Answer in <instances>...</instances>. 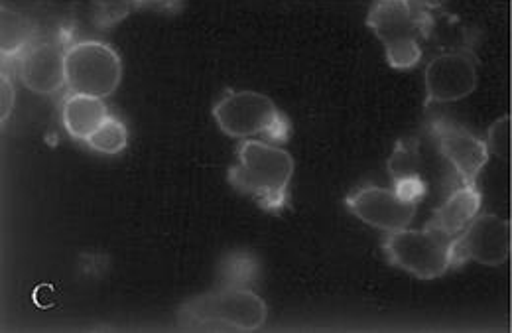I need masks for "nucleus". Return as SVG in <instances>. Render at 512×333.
<instances>
[{"label":"nucleus","mask_w":512,"mask_h":333,"mask_svg":"<svg viewBox=\"0 0 512 333\" xmlns=\"http://www.w3.org/2000/svg\"><path fill=\"white\" fill-rule=\"evenodd\" d=\"M444 16L440 0H377L367 16V26L383 42L388 64L410 69L422 60L424 42L430 40Z\"/></svg>","instance_id":"1"},{"label":"nucleus","mask_w":512,"mask_h":333,"mask_svg":"<svg viewBox=\"0 0 512 333\" xmlns=\"http://www.w3.org/2000/svg\"><path fill=\"white\" fill-rule=\"evenodd\" d=\"M292 176L294 158L286 148L268 140L249 138L237 148V162L229 172V182L262 209L280 211L288 201Z\"/></svg>","instance_id":"2"},{"label":"nucleus","mask_w":512,"mask_h":333,"mask_svg":"<svg viewBox=\"0 0 512 333\" xmlns=\"http://www.w3.org/2000/svg\"><path fill=\"white\" fill-rule=\"evenodd\" d=\"M266 318L264 300L249 288L221 286L186 302L180 310V326L188 330L255 332L264 326Z\"/></svg>","instance_id":"3"},{"label":"nucleus","mask_w":512,"mask_h":333,"mask_svg":"<svg viewBox=\"0 0 512 333\" xmlns=\"http://www.w3.org/2000/svg\"><path fill=\"white\" fill-rule=\"evenodd\" d=\"M213 117L227 136L249 140L266 138L268 142H286L290 123L276 103L256 91H231L213 107Z\"/></svg>","instance_id":"4"},{"label":"nucleus","mask_w":512,"mask_h":333,"mask_svg":"<svg viewBox=\"0 0 512 333\" xmlns=\"http://www.w3.org/2000/svg\"><path fill=\"white\" fill-rule=\"evenodd\" d=\"M384 255L390 265L432 280L453 268V239L430 223L424 229L406 227L388 233Z\"/></svg>","instance_id":"5"},{"label":"nucleus","mask_w":512,"mask_h":333,"mask_svg":"<svg viewBox=\"0 0 512 333\" xmlns=\"http://www.w3.org/2000/svg\"><path fill=\"white\" fill-rule=\"evenodd\" d=\"M123 77L119 54L97 40L77 42L65 52V87L71 93L109 97Z\"/></svg>","instance_id":"6"},{"label":"nucleus","mask_w":512,"mask_h":333,"mask_svg":"<svg viewBox=\"0 0 512 333\" xmlns=\"http://www.w3.org/2000/svg\"><path fill=\"white\" fill-rule=\"evenodd\" d=\"M512 223L497 215H477L469 227L453 237V267L475 261L485 267H501L511 259Z\"/></svg>","instance_id":"7"},{"label":"nucleus","mask_w":512,"mask_h":333,"mask_svg":"<svg viewBox=\"0 0 512 333\" xmlns=\"http://www.w3.org/2000/svg\"><path fill=\"white\" fill-rule=\"evenodd\" d=\"M477 56L469 48L438 54L424 73L428 103H455L477 89Z\"/></svg>","instance_id":"8"},{"label":"nucleus","mask_w":512,"mask_h":333,"mask_svg":"<svg viewBox=\"0 0 512 333\" xmlns=\"http://www.w3.org/2000/svg\"><path fill=\"white\" fill-rule=\"evenodd\" d=\"M432 136L459 184H475L491 156L487 142L451 121H434Z\"/></svg>","instance_id":"9"},{"label":"nucleus","mask_w":512,"mask_h":333,"mask_svg":"<svg viewBox=\"0 0 512 333\" xmlns=\"http://www.w3.org/2000/svg\"><path fill=\"white\" fill-rule=\"evenodd\" d=\"M347 207L363 223L394 233L410 227L416 217L418 203L404 200L396 190L365 186L347 198Z\"/></svg>","instance_id":"10"},{"label":"nucleus","mask_w":512,"mask_h":333,"mask_svg":"<svg viewBox=\"0 0 512 333\" xmlns=\"http://www.w3.org/2000/svg\"><path fill=\"white\" fill-rule=\"evenodd\" d=\"M65 52L50 40H34L20 54V79L40 95L58 93L65 85Z\"/></svg>","instance_id":"11"},{"label":"nucleus","mask_w":512,"mask_h":333,"mask_svg":"<svg viewBox=\"0 0 512 333\" xmlns=\"http://www.w3.org/2000/svg\"><path fill=\"white\" fill-rule=\"evenodd\" d=\"M481 192L477 184H459L444 203L434 211L430 225L444 231L451 239L461 235L481 213Z\"/></svg>","instance_id":"12"},{"label":"nucleus","mask_w":512,"mask_h":333,"mask_svg":"<svg viewBox=\"0 0 512 333\" xmlns=\"http://www.w3.org/2000/svg\"><path fill=\"white\" fill-rule=\"evenodd\" d=\"M62 119L67 133L77 140H87L109 119V109L101 97L71 93L64 101Z\"/></svg>","instance_id":"13"},{"label":"nucleus","mask_w":512,"mask_h":333,"mask_svg":"<svg viewBox=\"0 0 512 333\" xmlns=\"http://www.w3.org/2000/svg\"><path fill=\"white\" fill-rule=\"evenodd\" d=\"M0 50L2 56H18L34 42V26L32 22L10 8H2V24H0Z\"/></svg>","instance_id":"14"},{"label":"nucleus","mask_w":512,"mask_h":333,"mask_svg":"<svg viewBox=\"0 0 512 333\" xmlns=\"http://www.w3.org/2000/svg\"><path fill=\"white\" fill-rule=\"evenodd\" d=\"M388 172L392 174V180H402V178H422L424 168H422V156H420V144L414 138H404L396 144L390 160H388Z\"/></svg>","instance_id":"15"},{"label":"nucleus","mask_w":512,"mask_h":333,"mask_svg":"<svg viewBox=\"0 0 512 333\" xmlns=\"http://www.w3.org/2000/svg\"><path fill=\"white\" fill-rule=\"evenodd\" d=\"M87 146L101 152V154H121L128 144L127 127L123 125V121H119L117 117L109 115V119L91 134L87 140Z\"/></svg>","instance_id":"16"},{"label":"nucleus","mask_w":512,"mask_h":333,"mask_svg":"<svg viewBox=\"0 0 512 333\" xmlns=\"http://www.w3.org/2000/svg\"><path fill=\"white\" fill-rule=\"evenodd\" d=\"M258 276V265L249 255H233L221 268V286L249 288Z\"/></svg>","instance_id":"17"},{"label":"nucleus","mask_w":512,"mask_h":333,"mask_svg":"<svg viewBox=\"0 0 512 333\" xmlns=\"http://www.w3.org/2000/svg\"><path fill=\"white\" fill-rule=\"evenodd\" d=\"M14 101H16V89L10 81V77L6 73H2L0 79V121L6 123V119L10 117L12 109H14Z\"/></svg>","instance_id":"18"},{"label":"nucleus","mask_w":512,"mask_h":333,"mask_svg":"<svg viewBox=\"0 0 512 333\" xmlns=\"http://www.w3.org/2000/svg\"><path fill=\"white\" fill-rule=\"evenodd\" d=\"M109 2H111V0H109Z\"/></svg>","instance_id":"19"}]
</instances>
